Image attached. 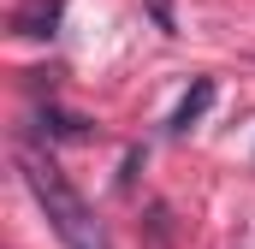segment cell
I'll return each mask as SVG.
<instances>
[{"instance_id":"6da1fadb","label":"cell","mask_w":255,"mask_h":249,"mask_svg":"<svg viewBox=\"0 0 255 249\" xmlns=\"http://www.w3.org/2000/svg\"><path fill=\"white\" fill-rule=\"evenodd\" d=\"M18 172H24V184H30V196H36V208L48 214V226H54V238H60L65 249H107L101 220L89 214V202L71 190V178H65L48 154H30V148H24V154H18Z\"/></svg>"},{"instance_id":"3957f363","label":"cell","mask_w":255,"mask_h":249,"mask_svg":"<svg viewBox=\"0 0 255 249\" xmlns=\"http://www.w3.org/2000/svg\"><path fill=\"white\" fill-rule=\"evenodd\" d=\"M208 107H214V83H208V77H196V83H190V95H184V101L172 107V130L184 136V130H190V124L202 119Z\"/></svg>"},{"instance_id":"277c9868","label":"cell","mask_w":255,"mask_h":249,"mask_svg":"<svg viewBox=\"0 0 255 249\" xmlns=\"http://www.w3.org/2000/svg\"><path fill=\"white\" fill-rule=\"evenodd\" d=\"M42 130H54V136H89V124L65 119V113H42Z\"/></svg>"},{"instance_id":"7a4b0ae2","label":"cell","mask_w":255,"mask_h":249,"mask_svg":"<svg viewBox=\"0 0 255 249\" xmlns=\"http://www.w3.org/2000/svg\"><path fill=\"white\" fill-rule=\"evenodd\" d=\"M60 18H65V6H60V0H30V6H18L12 30H18V36H36V42H42V36H54V30H60Z\"/></svg>"}]
</instances>
